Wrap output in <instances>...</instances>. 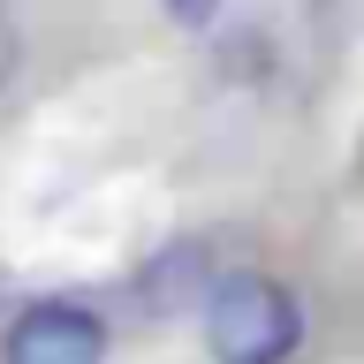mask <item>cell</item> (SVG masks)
<instances>
[{
  "instance_id": "6da1fadb",
  "label": "cell",
  "mask_w": 364,
  "mask_h": 364,
  "mask_svg": "<svg viewBox=\"0 0 364 364\" xmlns=\"http://www.w3.org/2000/svg\"><path fill=\"white\" fill-rule=\"evenodd\" d=\"M304 341V311L273 273H220L205 289V349L213 364H289Z\"/></svg>"
},
{
  "instance_id": "7a4b0ae2",
  "label": "cell",
  "mask_w": 364,
  "mask_h": 364,
  "mask_svg": "<svg viewBox=\"0 0 364 364\" xmlns=\"http://www.w3.org/2000/svg\"><path fill=\"white\" fill-rule=\"evenodd\" d=\"M0 364H107V318L68 296H38L8 318Z\"/></svg>"
},
{
  "instance_id": "3957f363",
  "label": "cell",
  "mask_w": 364,
  "mask_h": 364,
  "mask_svg": "<svg viewBox=\"0 0 364 364\" xmlns=\"http://www.w3.org/2000/svg\"><path fill=\"white\" fill-rule=\"evenodd\" d=\"M167 16H175V23H190V31H205V23L220 16V0H167Z\"/></svg>"
},
{
  "instance_id": "277c9868",
  "label": "cell",
  "mask_w": 364,
  "mask_h": 364,
  "mask_svg": "<svg viewBox=\"0 0 364 364\" xmlns=\"http://www.w3.org/2000/svg\"><path fill=\"white\" fill-rule=\"evenodd\" d=\"M8 76H16V23L0 16V91H8Z\"/></svg>"
}]
</instances>
